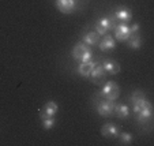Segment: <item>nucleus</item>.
I'll list each match as a JSON object with an SVG mask.
<instances>
[{
    "label": "nucleus",
    "instance_id": "1",
    "mask_svg": "<svg viewBox=\"0 0 154 146\" xmlns=\"http://www.w3.org/2000/svg\"><path fill=\"white\" fill-rule=\"evenodd\" d=\"M91 49L89 45H86L82 41V42H76L75 45H74L72 48V57L75 59L76 61H81V63H83V61H90L91 60Z\"/></svg>",
    "mask_w": 154,
    "mask_h": 146
},
{
    "label": "nucleus",
    "instance_id": "2",
    "mask_svg": "<svg viewBox=\"0 0 154 146\" xmlns=\"http://www.w3.org/2000/svg\"><path fill=\"white\" fill-rule=\"evenodd\" d=\"M100 97H104L106 100H111V101H116L120 96V88L116 82L109 81L104 85V88L100 92Z\"/></svg>",
    "mask_w": 154,
    "mask_h": 146
},
{
    "label": "nucleus",
    "instance_id": "3",
    "mask_svg": "<svg viewBox=\"0 0 154 146\" xmlns=\"http://www.w3.org/2000/svg\"><path fill=\"white\" fill-rule=\"evenodd\" d=\"M113 109H115V101L101 97V100L96 102V111L102 117H108L113 115Z\"/></svg>",
    "mask_w": 154,
    "mask_h": 146
},
{
    "label": "nucleus",
    "instance_id": "4",
    "mask_svg": "<svg viewBox=\"0 0 154 146\" xmlns=\"http://www.w3.org/2000/svg\"><path fill=\"white\" fill-rule=\"evenodd\" d=\"M113 15L117 18V20H119L120 23H127V22H130V20L132 19V12H131V10L124 6L116 7Z\"/></svg>",
    "mask_w": 154,
    "mask_h": 146
},
{
    "label": "nucleus",
    "instance_id": "5",
    "mask_svg": "<svg viewBox=\"0 0 154 146\" xmlns=\"http://www.w3.org/2000/svg\"><path fill=\"white\" fill-rule=\"evenodd\" d=\"M130 34H131V30L127 23H119L113 29V38H116L117 41H127Z\"/></svg>",
    "mask_w": 154,
    "mask_h": 146
},
{
    "label": "nucleus",
    "instance_id": "6",
    "mask_svg": "<svg viewBox=\"0 0 154 146\" xmlns=\"http://www.w3.org/2000/svg\"><path fill=\"white\" fill-rule=\"evenodd\" d=\"M105 76H106V71L104 70L102 64L101 63H96V66L93 67V70H91V73H90V78L93 79L94 83L100 85V83L105 79Z\"/></svg>",
    "mask_w": 154,
    "mask_h": 146
},
{
    "label": "nucleus",
    "instance_id": "7",
    "mask_svg": "<svg viewBox=\"0 0 154 146\" xmlns=\"http://www.w3.org/2000/svg\"><path fill=\"white\" fill-rule=\"evenodd\" d=\"M56 7L63 14H71L76 7V0H56Z\"/></svg>",
    "mask_w": 154,
    "mask_h": 146
},
{
    "label": "nucleus",
    "instance_id": "8",
    "mask_svg": "<svg viewBox=\"0 0 154 146\" xmlns=\"http://www.w3.org/2000/svg\"><path fill=\"white\" fill-rule=\"evenodd\" d=\"M120 132V127L115 123H105L101 129V134L105 138H116Z\"/></svg>",
    "mask_w": 154,
    "mask_h": 146
},
{
    "label": "nucleus",
    "instance_id": "9",
    "mask_svg": "<svg viewBox=\"0 0 154 146\" xmlns=\"http://www.w3.org/2000/svg\"><path fill=\"white\" fill-rule=\"evenodd\" d=\"M98 45H100V49H101L102 52H108V51H112L116 48V41H115L113 36L105 34L104 37H102V40H100Z\"/></svg>",
    "mask_w": 154,
    "mask_h": 146
},
{
    "label": "nucleus",
    "instance_id": "10",
    "mask_svg": "<svg viewBox=\"0 0 154 146\" xmlns=\"http://www.w3.org/2000/svg\"><path fill=\"white\" fill-rule=\"evenodd\" d=\"M111 30V20L109 17H102L96 22V32L100 36H105L108 32Z\"/></svg>",
    "mask_w": 154,
    "mask_h": 146
},
{
    "label": "nucleus",
    "instance_id": "11",
    "mask_svg": "<svg viewBox=\"0 0 154 146\" xmlns=\"http://www.w3.org/2000/svg\"><path fill=\"white\" fill-rule=\"evenodd\" d=\"M102 67H104V70L106 71V74H111V75H115V74H117L120 71V66L117 61L115 60H109V59H106V60H104L101 63Z\"/></svg>",
    "mask_w": 154,
    "mask_h": 146
},
{
    "label": "nucleus",
    "instance_id": "12",
    "mask_svg": "<svg viewBox=\"0 0 154 146\" xmlns=\"http://www.w3.org/2000/svg\"><path fill=\"white\" fill-rule=\"evenodd\" d=\"M125 42L128 44V47H130L131 49H139V48L142 47V38H140V36H139V32L131 33Z\"/></svg>",
    "mask_w": 154,
    "mask_h": 146
},
{
    "label": "nucleus",
    "instance_id": "13",
    "mask_svg": "<svg viewBox=\"0 0 154 146\" xmlns=\"http://www.w3.org/2000/svg\"><path fill=\"white\" fill-rule=\"evenodd\" d=\"M130 112H131V109L128 108V105H125V104H115L113 113L116 115L117 117H120V119H127V117L130 116Z\"/></svg>",
    "mask_w": 154,
    "mask_h": 146
},
{
    "label": "nucleus",
    "instance_id": "14",
    "mask_svg": "<svg viewBox=\"0 0 154 146\" xmlns=\"http://www.w3.org/2000/svg\"><path fill=\"white\" fill-rule=\"evenodd\" d=\"M96 66V63H94L93 60H90V61H83V63H81L79 64V67H78V73H79V75H82V76H90V73H91V70H93V67Z\"/></svg>",
    "mask_w": 154,
    "mask_h": 146
},
{
    "label": "nucleus",
    "instance_id": "15",
    "mask_svg": "<svg viewBox=\"0 0 154 146\" xmlns=\"http://www.w3.org/2000/svg\"><path fill=\"white\" fill-rule=\"evenodd\" d=\"M83 42L89 47L91 45H98L100 42V34L97 32H87L83 34Z\"/></svg>",
    "mask_w": 154,
    "mask_h": 146
},
{
    "label": "nucleus",
    "instance_id": "16",
    "mask_svg": "<svg viewBox=\"0 0 154 146\" xmlns=\"http://www.w3.org/2000/svg\"><path fill=\"white\" fill-rule=\"evenodd\" d=\"M149 108H153V105H151V102L147 101L146 98L135 101L134 104H132V112H134V113H138V112L143 111V109H149Z\"/></svg>",
    "mask_w": 154,
    "mask_h": 146
},
{
    "label": "nucleus",
    "instance_id": "17",
    "mask_svg": "<svg viewBox=\"0 0 154 146\" xmlns=\"http://www.w3.org/2000/svg\"><path fill=\"white\" fill-rule=\"evenodd\" d=\"M41 123H42V127L45 130H51L55 126L56 119H55V116H49V115L41 112Z\"/></svg>",
    "mask_w": 154,
    "mask_h": 146
},
{
    "label": "nucleus",
    "instance_id": "18",
    "mask_svg": "<svg viewBox=\"0 0 154 146\" xmlns=\"http://www.w3.org/2000/svg\"><path fill=\"white\" fill-rule=\"evenodd\" d=\"M137 115V122L138 123H146L151 119L153 116V108H149V109H143V111L138 112Z\"/></svg>",
    "mask_w": 154,
    "mask_h": 146
},
{
    "label": "nucleus",
    "instance_id": "19",
    "mask_svg": "<svg viewBox=\"0 0 154 146\" xmlns=\"http://www.w3.org/2000/svg\"><path fill=\"white\" fill-rule=\"evenodd\" d=\"M57 111H59V105H57V102H55V101H48L42 108L44 113L49 115V116H55L57 113Z\"/></svg>",
    "mask_w": 154,
    "mask_h": 146
},
{
    "label": "nucleus",
    "instance_id": "20",
    "mask_svg": "<svg viewBox=\"0 0 154 146\" xmlns=\"http://www.w3.org/2000/svg\"><path fill=\"white\" fill-rule=\"evenodd\" d=\"M117 137H119V141L122 145H130L132 142V139H134V137L130 132H125V131H120Z\"/></svg>",
    "mask_w": 154,
    "mask_h": 146
},
{
    "label": "nucleus",
    "instance_id": "21",
    "mask_svg": "<svg viewBox=\"0 0 154 146\" xmlns=\"http://www.w3.org/2000/svg\"><path fill=\"white\" fill-rule=\"evenodd\" d=\"M143 98H146V94L143 93L142 90H135L134 93L130 96V101L134 104L135 101H139V100H143Z\"/></svg>",
    "mask_w": 154,
    "mask_h": 146
},
{
    "label": "nucleus",
    "instance_id": "22",
    "mask_svg": "<svg viewBox=\"0 0 154 146\" xmlns=\"http://www.w3.org/2000/svg\"><path fill=\"white\" fill-rule=\"evenodd\" d=\"M130 30H131V33H138V32H139V25L134 23L132 26H130Z\"/></svg>",
    "mask_w": 154,
    "mask_h": 146
}]
</instances>
